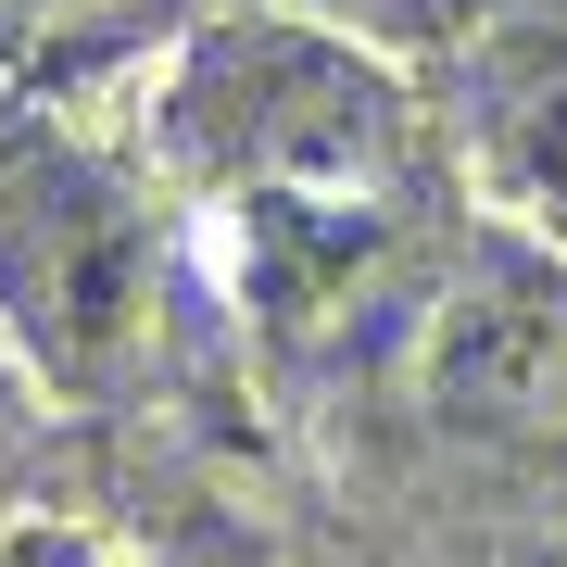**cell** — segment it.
Listing matches in <instances>:
<instances>
[{
	"instance_id": "cell-2",
	"label": "cell",
	"mask_w": 567,
	"mask_h": 567,
	"mask_svg": "<svg viewBox=\"0 0 567 567\" xmlns=\"http://www.w3.org/2000/svg\"><path fill=\"white\" fill-rule=\"evenodd\" d=\"M0 341L63 404H114L164 353V203L140 164L0 63Z\"/></svg>"
},
{
	"instance_id": "cell-5",
	"label": "cell",
	"mask_w": 567,
	"mask_h": 567,
	"mask_svg": "<svg viewBox=\"0 0 567 567\" xmlns=\"http://www.w3.org/2000/svg\"><path fill=\"white\" fill-rule=\"evenodd\" d=\"M303 13H328V25H353V39H379L391 63H442L466 25L492 13V0H303Z\"/></svg>"
},
{
	"instance_id": "cell-4",
	"label": "cell",
	"mask_w": 567,
	"mask_h": 567,
	"mask_svg": "<svg viewBox=\"0 0 567 567\" xmlns=\"http://www.w3.org/2000/svg\"><path fill=\"white\" fill-rule=\"evenodd\" d=\"M429 89H442L454 177L505 227H543L567 252V0H492L429 63Z\"/></svg>"
},
{
	"instance_id": "cell-7",
	"label": "cell",
	"mask_w": 567,
	"mask_h": 567,
	"mask_svg": "<svg viewBox=\"0 0 567 567\" xmlns=\"http://www.w3.org/2000/svg\"><path fill=\"white\" fill-rule=\"evenodd\" d=\"M25 391H39V379H25V353H13V341H0V429H13V416H25Z\"/></svg>"
},
{
	"instance_id": "cell-1",
	"label": "cell",
	"mask_w": 567,
	"mask_h": 567,
	"mask_svg": "<svg viewBox=\"0 0 567 567\" xmlns=\"http://www.w3.org/2000/svg\"><path fill=\"white\" fill-rule=\"evenodd\" d=\"M152 177H177L203 215L416 203V189H454V140L379 39L303 0H227L177 25L152 76Z\"/></svg>"
},
{
	"instance_id": "cell-3",
	"label": "cell",
	"mask_w": 567,
	"mask_h": 567,
	"mask_svg": "<svg viewBox=\"0 0 567 567\" xmlns=\"http://www.w3.org/2000/svg\"><path fill=\"white\" fill-rule=\"evenodd\" d=\"M416 379L429 416L492 454H555L567 442V252L543 227H454L416 303Z\"/></svg>"
},
{
	"instance_id": "cell-6",
	"label": "cell",
	"mask_w": 567,
	"mask_h": 567,
	"mask_svg": "<svg viewBox=\"0 0 567 567\" xmlns=\"http://www.w3.org/2000/svg\"><path fill=\"white\" fill-rule=\"evenodd\" d=\"M0 567H114V555H102V529H76V517H13L0 529Z\"/></svg>"
}]
</instances>
